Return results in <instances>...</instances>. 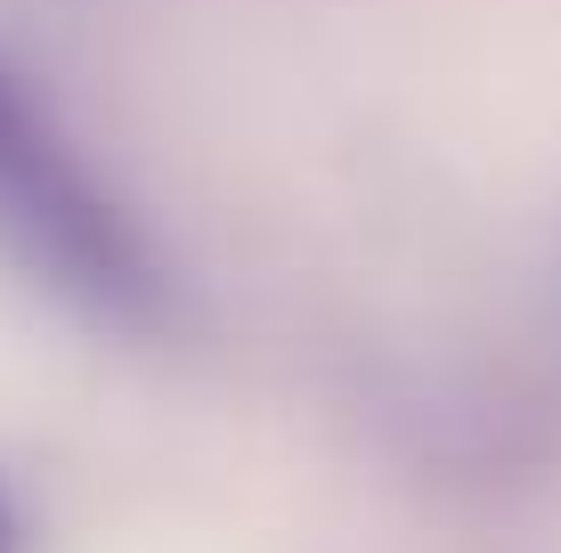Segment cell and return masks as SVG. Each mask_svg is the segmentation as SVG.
I'll return each mask as SVG.
<instances>
[{
	"label": "cell",
	"mask_w": 561,
	"mask_h": 553,
	"mask_svg": "<svg viewBox=\"0 0 561 553\" xmlns=\"http://www.w3.org/2000/svg\"><path fill=\"white\" fill-rule=\"evenodd\" d=\"M0 553H9V529H0Z\"/></svg>",
	"instance_id": "cell-2"
},
{
	"label": "cell",
	"mask_w": 561,
	"mask_h": 553,
	"mask_svg": "<svg viewBox=\"0 0 561 553\" xmlns=\"http://www.w3.org/2000/svg\"><path fill=\"white\" fill-rule=\"evenodd\" d=\"M0 244L25 277H42L90 318L147 326L163 310V269L147 237L73 163V147L57 139V123L25 99L9 66H0Z\"/></svg>",
	"instance_id": "cell-1"
}]
</instances>
